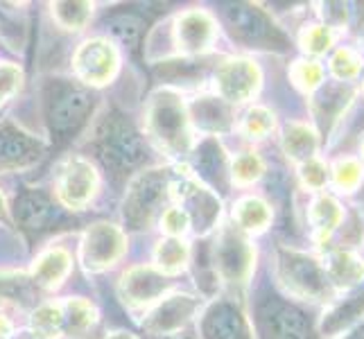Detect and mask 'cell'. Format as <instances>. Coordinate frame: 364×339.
Listing matches in <instances>:
<instances>
[{
	"label": "cell",
	"mask_w": 364,
	"mask_h": 339,
	"mask_svg": "<svg viewBox=\"0 0 364 339\" xmlns=\"http://www.w3.org/2000/svg\"><path fill=\"white\" fill-rule=\"evenodd\" d=\"M147 134L170 156H183L193 147L191 116L183 99L172 89H159L152 93L145 111Z\"/></svg>",
	"instance_id": "obj_1"
},
{
	"label": "cell",
	"mask_w": 364,
	"mask_h": 339,
	"mask_svg": "<svg viewBox=\"0 0 364 339\" xmlns=\"http://www.w3.org/2000/svg\"><path fill=\"white\" fill-rule=\"evenodd\" d=\"M279 279L292 296L304 301H328L331 283L321 262L299 249H279Z\"/></svg>",
	"instance_id": "obj_2"
},
{
	"label": "cell",
	"mask_w": 364,
	"mask_h": 339,
	"mask_svg": "<svg viewBox=\"0 0 364 339\" xmlns=\"http://www.w3.org/2000/svg\"><path fill=\"white\" fill-rule=\"evenodd\" d=\"M170 174L168 170H145L132 181L127 195H124L122 215L129 229L143 231L149 229L156 215L161 212L163 199L168 197L170 190Z\"/></svg>",
	"instance_id": "obj_3"
},
{
	"label": "cell",
	"mask_w": 364,
	"mask_h": 339,
	"mask_svg": "<svg viewBox=\"0 0 364 339\" xmlns=\"http://www.w3.org/2000/svg\"><path fill=\"white\" fill-rule=\"evenodd\" d=\"M100 156L107 163V168H114L116 172L132 170L141 166L145 158V143L127 120L120 116L107 118L97 134Z\"/></svg>",
	"instance_id": "obj_4"
},
{
	"label": "cell",
	"mask_w": 364,
	"mask_h": 339,
	"mask_svg": "<svg viewBox=\"0 0 364 339\" xmlns=\"http://www.w3.org/2000/svg\"><path fill=\"white\" fill-rule=\"evenodd\" d=\"M254 260L256 249L245 237V233L237 231L235 226H224L213 244V265H215L220 279L245 285L254 271Z\"/></svg>",
	"instance_id": "obj_5"
},
{
	"label": "cell",
	"mask_w": 364,
	"mask_h": 339,
	"mask_svg": "<svg viewBox=\"0 0 364 339\" xmlns=\"http://www.w3.org/2000/svg\"><path fill=\"white\" fill-rule=\"evenodd\" d=\"M224 21H227L231 34L237 41H242L249 48H285L287 41L276 30V25L265 16V11L256 5L237 3L224 7Z\"/></svg>",
	"instance_id": "obj_6"
},
{
	"label": "cell",
	"mask_w": 364,
	"mask_h": 339,
	"mask_svg": "<svg viewBox=\"0 0 364 339\" xmlns=\"http://www.w3.org/2000/svg\"><path fill=\"white\" fill-rule=\"evenodd\" d=\"M124 251H127V237L109 222L91 224L82 235L80 256L89 271H107L124 256Z\"/></svg>",
	"instance_id": "obj_7"
},
{
	"label": "cell",
	"mask_w": 364,
	"mask_h": 339,
	"mask_svg": "<svg viewBox=\"0 0 364 339\" xmlns=\"http://www.w3.org/2000/svg\"><path fill=\"white\" fill-rule=\"evenodd\" d=\"M120 57L116 45L109 39H89L84 41L73 57L75 75L89 86H105L116 77Z\"/></svg>",
	"instance_id": "obj_8"
},
{
	"label": "cell",
	"mask_w": 364,
	"mask_h": 339,
	"mask_svg": "<svg viewBox=\"0 0 364 339\" xmlns=\"http://www.w3.org/2000/svg\"><path fill=\"white\" fill-rule=\"evenodd\" d=\"M262 75L254 61L242 57L224 59L215 70V89L227 104L249 102L260 89Z\"/></svg>",
	"instance_id": "obj_9"
},
{
	"label": "cell",
	"mask_w": 364,
	"mask_h": 339,
	"mask_svg": "<svg viewBox=\"0 0 364 339\" xmlns=\"http://www.w3.org/2000/svg\"><path fill=\"white\" fill-rule=\"evenodd\" d=\"M97 188H100V177L86 158L80 156L68 158L57 174V195L61 199V204L73 210H82L89 206L93 202Z\"/></svg>",
	"instance_id": "obj_10"
},
{
	"label": "cell",
	"mask_w": 364,
	"mask_h": 339,
	"mask_svg": "<svg viewBox=\"0 0 364 339\" xmlns=\"http://www.w3.org/2000/svg\"><path fill=\"white\" fill-rule=\"evenodd\" d=\"M170 190L181 202L179 208H183L191 217V229H195L197 233H208L218 224L222 210L220 199L206 185H202L197 179L183 177L177 183H170Z\"/></svg>",
	"instance_id": "obj_11"
},
{
	"label": "cell",
	"mask_w": 364,
	"mask_h": 339,
	"mask_svg": "<svg viewBox=\"0 0 364 339\" xmlns=\"http://www.w3.org/2000/svg\"><path fill=\"white\" fill-rule=\"evenodd\" d=\"M258 328L265 339H310L306 315L283 298H269L258 308Z\"/></svg>",
	"instance_id": "obj_12"
},
{
	"label": "cell",
	"mask_w": 364,
	"mask_h": 339,
	"mask_svg": "<svg viewBox=\"0 0 364 339\" xmlns=\"http://www.w3.org/2000/svg\"><path fill=\"white\" fill-rule=\"evenodd\" d=\"M218 23L204 9H188L172 25V43L183 55H204L215 43Z\"/></svg>",
	"instance_id": "obj_13"
},
{
	"label": "cell",
	"mask_w": 364,
	"mask_h": 339,
	"mask_svg": "<svg viewBox=\"0 0 364 339\" xmlns=\"http://www.w3.org/2000/svg\"><path fill=\"white\" fill-rule=\"evenodd\" d=\"M170 281L156 267L138 265L122 274L120 279V296L132 310L152 308L168 292Z\"/></svg>",
	"instance_id": "obj_14"
},
{
	"label": "cell",
	"mask_w": 364,
	"mask_h": 339,
	"mask_svg": "<svg viewBox=\"0 0 364 339\" xmlns=\"http://www.w3.org/2000/svg\"><path fill=\"white\" fill-rule=\"evenodd\" d=\"M199 308V301L188 294H174L168 298H161L152 315L145 321V330L152 335H177L183 325L193 319Z\"/></svg>",
	"instance_id": "obj_15"
},
{
	"label": "cell",
	"mask_w": 364,
	"mask_h": 339,
	"mask_svg": "<svg viewBox=\"0 0 364 339\" xmlns=\"http://www.w3.org/2000/svg\"><path fill=\"white\" fill-rule=\"evenodd\" d=\"M43 145L34 136L25 134L14 124L0 127V170H16L34 163L41 156Z\"/></svg>",
	"instance_id": "obj_16"
},
{
	"label": "cell",
	"mask_w": 364,
	"mask_h": 339,
	"mask_svg": "<svg viewBox=\"0 0 364 339\" xmlns=\"http://www.w3.org/2000/svg\"><path fill=\"white\" fill-rule=\"evenodd\" d=\"M323 274L331 285L340 290H353L364 281V258L348 249H333L323 256Z\"/></svg>",
	"instance_id": "obj_17"
},
{
	"label": "cell",
	"mask_w": 364,
	"mask_h": 339,
	"mask_svg": "<svg viewBox=\"0 0 364 339\" xmlns=\"http://www.w3.org/2000/svg\"><path fill=\"white\" fill-rule=\"evenodd\" d=\"M199 330H202V339H247L242 315L227 301H220L206 310Z\"/></svg>",
	"instance_id": "obj_18"
},
{
	"label": "cell",
	"mask_w": 364,
	"mask_h": 339,
	"mask_svg": "<svg viewBox=\"0 0 364 339\" xmlns=\"http://www.w3.org/2000/svg\"><path fill=\"white\" fill-rule=\"evenodd\" d=\"M91 109V95L82 89H70L57 95L48 111V120L55 131H68L86 118Z\"/></svg>",
	"instance_id": "obj_19"
},
{
	"label": "cell",
	"mask_w": 364,
	"mask_h": 339,
	"mask_svg": "<svg viewBox=\"0 0 364 339\" xmlns=\"http://www.w3.org/2000/svg\"><path fill=\"white\" fill-rule=\"evenodd\" d=\"M70 267H73V256L66 249L55 247V249L43 251V254L34 260L32 279L36 285L43 287V290H55V287H59L68 279Z\"/></svg>",
	"instance_id": "obj_20"
},
{
	"label": "cell",
	"mask_w": 364,
	"mask_h": 339,
	"mask_svg": "<svg viewBox=\"0 0 364 339\" xmlns=\"http://www.w3.org/2000/svg\"><path fill=\"white\" fill-rule=\"evenodd\" d=\"M364 315V287L350 292L346 298L337 301L328 310L323 312L321 319V333L323 337L340 335L342 330L350 328L360 317Z\"/></svg>",
	"instance_id": "obj_21"
},
{
	"label": "cell",
	"mask_w": 364,
	"mask_h": 339,
	"mask_svg": "<svg viewBox=\"0 0 364 339\" xmlns=\"http://www.w3.org/2000/svg\"><path fill=\"white\" fill-rule=\"evenodd\" d=\"M344 217H346L344 206L331 195H317L310 202L308 220L312 224V231H315L317 240H326L328 235H333L344 224Z\"/></svg>",
	"instance_id": "obj_22"
},
{
	"label": "cell",
	"mask_w": 364,
	"mask_h": 339,
	"mask_svg": "<svg viewBox=\"0 0 364 339\" xmlns=\"http://www.w3.org/2000/svg\"><path fill=\"white\" fill-rule=\"evenodd\" d=\"M281 145H283V152L287 158L296 161V163H304V161H308L317 154L319 138H317V131L312 129L310 124L292 120L283 127Z\"/></svg>",
	"instance_id": "obj_23"
},
{
	"label": "cell",
	"mask_w": 364,
	"mask_h": 339,
	"mask_svg": "<svg viewBox=\"0 0 364 339\" xmlns=\"http://www.w3.org/2000/svg\"><path fill=\"white\" fill-rule=\"evenodd\" d=\"M233 222L242 233H262L272 224V206L260 197H242L233 204Z\"/></svg>",
	"instance_id": "obj_24"
},
{
	"label": "cell",
	"mask_w": 364,
	"mask_h": 339,
	"mask_svg": "<svg viewBox=\"0 0 364 339\" xmlns=\"http://www.w3.org/2000/svg\"><path fill=\"white\" fill-rule=\"evenodd\" d=\"M188 260H191V247L183 237H163L154 249V267L163 276L183 271Z\"/></svg>",
	"instance_id": "obj_25"
},
{
	"label": "cell",
	"mask_w": 364,
	"mask_h": 339,
	"mask_svg": "<svg viewBox=\"0 0 364 339\" xmlns=\"http://www.w3.org/2000/svg\"><path fill=\"white\" fill-rule=\"evenodd\" d=\"M193 120L204 131H227L231 127V111L224 99L204 97L195 104Z\"/></svg>",
	"instance_id": "obj_26"
},
{
	"label": "cell",
	"mask_w": 364,
	"mask_h": 339,
	"mask_svg": "<svg viewBox=\"0 0 364 339\" xmlns=\"http://www.w3.org/2000/svg\"><path fill=\"white\" fill-rule=\"evenodd\" d=\"M348 99H350V91L344 84H328L326 89H321V93L315 97V111H317L319 122L326 124V129H328L335 120H340Z\"/></svg>",
	"instance_id": "obj_27"
},
{
	"label": "cell",
	"mask_w": 364,
	"mask_h": 339,
	"mask_svg": "<svg viewBox=\"0 0 364 339\" xmlns=\"http://www.w3.org/2000/svg\"><path fill=\"white\" fill-rule=\"evenodd\" d=\"M61 310H64V335L68 337L86 335L97 319L95 308L86 298H68L66 303H61Z\"/></svg>",
	"instance_id": "obj_28"
},
{
	"label": "cell",
	"mask_w": 364,
	"mask_h": 339,
	"mask_svg": "<svg viewBox=\"0 0 364 339\" xmlns=\"http://www.w3.org/2000/svg\"><path fill=\"white\" fill-rule=\"evenodd\" d=\"M50 215V204L41 193H25L16 199L14 217L21 226L28 229H39Z\"/></svg>",
	"instance_id": "obj_29"
},
{
	"label": "cell",
	"mask_w": 364,
	"mask_h": 339,
	"mask_svg": "<svg viewBox=\"0 0 364 339\" xmlns=\"http://www.w3.org/2000/svg\"><path fill=\"white\" fill-rule=\"evenodd\" d=\"M32 330L41 339H55L64 333V310L61 303H43L32 315Z\"/></svg>",
	"instance_id": "obj_30"
},
{
	"label": "cell",
	"mask_w": 364,
	"mask_h": 339,
	"mask_svg": "<svg viewBox=\"0 0 364 339\" xmlns=\"http://www.w3.org/2000/svg\"><path fill=\"white\" fill-rule=\"evenodd\" d=\"M274 127L276 116L267 107H251L240 120V131L249 141H262L274 131Z\"/></svg>",
	"instance_id": "obj_31"
},
{
	"label": "cell",
	"mask_w": 364,
	"mask_h": 339,
	"mask_svg": "<svg viewBox=\"0 0 364 339\" xmlns=\"http://www.w3.org/2000/svg\"><path fill=\"white\" fill-rule=\"evenodd\" d=\"M93 5L91 3H55L53 5V16L64 30L80 32L84 30L91 21Z\"/></svg>",
	"instance_id": "obj_32"
},
{
	"label": "cell",
	"mask_w": 364,
	"mask_h": 339,
	"mask_svg": "<svg viewBox=\"0 0 364 339\" xmlns=\"http://www.w3.org/2000/svg\"><path fill=\"white\" fill-rule=\"evenodd\" d=\"M362 179H364V168L360 161L350 156L337 158V163L333 166V183L337 188V193H346V195L355 193Z\"/></svg>",
	"instance_id": "obj_33"
},
{
	"label": "cell",
	"mask_w": 364,
	"mask_h": 339,
	"mask_svg": "<svg viewBox=\"0 0 364 339\" xmlns=\"http://www.w3.org/2000/svg\"><path fill=\"white\" fill-rule=\"evenodd\" d=\"M262 172H265V163L256 152H242L231 161L229 174L235 185H251L256 183Z\"/></svg>",
	"instance_id": "obj_34"
},
{
	"label": "cell",
	"mask_w": 364,
	"mask_h": 339,
	"mask_svg": "<svg viewBox=\"0 0 364 339\" xmlns=\"http://www.w3.org/2000/svg\"><path fill=\"white\" fill-rule=\"evenodd\" d=\"M362 68H364V61L353 48H340L331 59V72L340 80V84H348L358 80Z\"/></svg>",
	"instance_id": "obj_35"
},
{
	"label": "cell",
	"mask_w": 364,
	"mask_h": 339,
	"mask_svg": "<svg viewBox=\"0 0 364 339\" xmlns=\"http://www.w3.org/2000/svg\"><path fill=\"white\" fill-rule=\"evenodd\" d=\"M290 77L296 89H301L304 93H312L323 84V66L319 61L299 59L290 68Z\"/></svg>",
	"instance_id": "obj_36"
},
{
	"label": "cell",
	"mask_w": 364,
	"mask_h": 339,
	"mask_svg": "<svg viewBox=\"0 0 364 339\" xmlns=\"http://www.w3.org/2000/svg\"><path fill=\"white\" fill-rule=\"evenodd\" d=\"M299 45L308 55H323L333 45V32L323 23L304 25V30L299 34Z\"/></svg>",
	"instance_id": "obj_37"
},
{
	"label": "cell",
	"mask_w": 364,
	"mask_h": 339,
	"mask_svg": "<svg viewBox=\"0 0 364 339\" xmlns=\"http://www.w3.org/2000/svg\"><path fill=\"white\" fill-rule=\"evenodd\" d=\"M107 30L111 32V36H116L120 43L134 45L143 32V21L132 16V14H120V16H114L107 23Z\"/></svg>",
	"instance_id": "obj_38"
},
{
	"label": "cell",
	"mask_w": 364,
	"mask_h": 339,
	"mask_svg": "<svg viewBox=\"0 0 364 339\" xmlns=\"http://www.w3.org/2000/svg\"><path fill=\"white\" fill-rule=\"evenodd\" d=\"M299 179L304 183V188L317 193L326 185V181H328V168H326V163L321 158L312 156L299 166Z\"/></svg>",
	"instance_id": "obj_39"
},
{
	"label": "cell",
	"mask_w": 364,
	"mask_h": 339,
	"mask_svg": "<svg viewBox=\"0 0 364 339\" xmlns=\"http://www.w3.org/2000/svg\"><path fill=\"white\" fill-rule=\"evenodd\" d=\"M161 229L168 233V237H183L191 231V217L179 206H172L161 212Z\"/></svg>",
	"instance_id": "obj_40"
},
{
	"label": "cell",
	"mask_w": 364,
	"mask_h": 339,
	"mask_svg": "<svg viewBox=\"0 0 364 339\" xmlns=\"http://www.w3.org/2000/svg\"><path fill=\"white\" fill-rule=\"evenodd\" d=\"M23 86V70L16 64H0V102L16 95Z\"/></svg>",
	"instance_id": "obj_41"
},
{
	"label": "cell",
	"mask_w": 364,
	"mask_h": 339,
	"mask_svg": "<svg viewBox=\"0 0 364 339\" xmlns=\"http://www.w3.org/2000/svg\"><path fill=\"white\" fill-rule=\"evenodd\" d=\"M321 18H323V25L328 30H346V23H348V16H350V9L348 5L344 3H321Z\"/></svg>",
	"instance_id": "obj_42"
},
{
	"label": "cell",
	"mask_w": 364,
	"mask_h": 339,
	"mask_svg": "<svg viewBox=\"0 0 364 339\" xmlns=\"http://www.w3.org/2000/svg\"><path fill=\"white\" fill-rule=\"evenodd\" d=\"M0 296H9V298H23L30 296L28 292V281L21 274H0Z\"/></svg>",
	"instance_id": "obj_43"
},
{
	"label": "cell",
	"mask_w": 364,
	"mask_h": 339,
	"mask_svg": "<svg viewBox=\"0 0 364 339\" xmlns=\"http://www.w3.org/2000/svg\"><path fill=\"white\" fill-rule=\"evenodd\" d=\"M11 337V323L7 317L0 315V339H9Z\"/></svg>",
	"instance_id": "obj_44"
},
{
	"label": "cell",
	"mask_w": 364,
	"mask_h": 339,
	"mask_svg": "<svg viewBox=\"0 0 364 339\" xmlns=\"http://www.w3.org/2000/svg\"><path fill=\"white\" fill-rule=\"evenodd\" d=\"M344 339H364V321H362V323H358L353 330H348Z\"/></svg>",
	"instance_id": "obj_45"
},
{
	"label": "cell",
	"mask_w": 364,
	"mask_h": 339,
	"mask_svg": "<svg viewBox=\"0 0 364 339\" xmlns=\"http://www.w3.org/2000/svg\"><path fill=\"white\" fill-rule=\"evenodd\" d=\"M107 339H136V337L129 335V333H124V330H118V333H111Z\"/></svg>",
	"instance_id": "obj_46"
},
{
	"label": "cell",
	"mask_w": 364,
	"mask_h": 339,
	"mask_svg": "<svg viewBox=\"0 0 364 339\" xmlns=\"http://www.w3.org/2000/svg\"><path fill=\"white\" fill-rule=\"evenodd\" d=\"M5 215V199H3V195H0V217Z\"/></svg>",
	"instance_id": "obj_47"
},
{
	"label": "cell",
	"mask_w": 364,
	"mask_h": 339,
	"mask_svg": "<svg viewBox=\"0 0 364 339\" xmlns=\"http://www.w3.org/2000/svg\"><path fill=\"white\" fill-rule=\"evenodd\" d=\"M360 156L364 158V138H362V141H360Z\"/></svg>",
	"instance_id": "obj_48"
},
{
	"label": "cell",
	"mask_w": 364,
	"mask_h": 339,
	"mask_svg": "<svg viewBox=\"0 0 364 339\" xmlns=\"http://www.w3.org/2000/svg\"><path fill=\"white\" fill-rule=\"evenodd\" d=\"M179 335V333H177ZM177 335H168V337H163V339H188V337H177Z\"/></svg>",
	"instance_id": "obj_49"
},
{
	"label": "cell",
	"mask_w": 364,
	"mask_h": 339,
	"mask_svg": "<svg viewBox=\"0 0 364 339\" xmlns=\"http://www.w3.org/2000/svg\"><path fill=\"white\" fill-rule=\"evenodd\" d=\"M362 93H364V82H362Z\"/></svg>",
	"instance_id": "obj_50"
}]
</instances>
